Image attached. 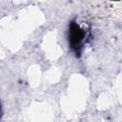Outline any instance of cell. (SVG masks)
I'll use <instances>...</instances> for the list:
<instances>
[{"instance_id": "6da1fadb", "label": "cell", "mask_w": 122, "mask_h": 122, "mask_svg": "<svg viewBox=\"0 0 122 122\" xmlns=\"http://www.w3.org/2000/svg\"><path fill=\"white\" fill-rule=\"evenodd\" d=\"M85 39V31L83 29L80 28V26L76 23H71L70 26L69 30V42L71 47V49L78 52L82 49L83 43Z\"/></svg>"}]
</instances>
